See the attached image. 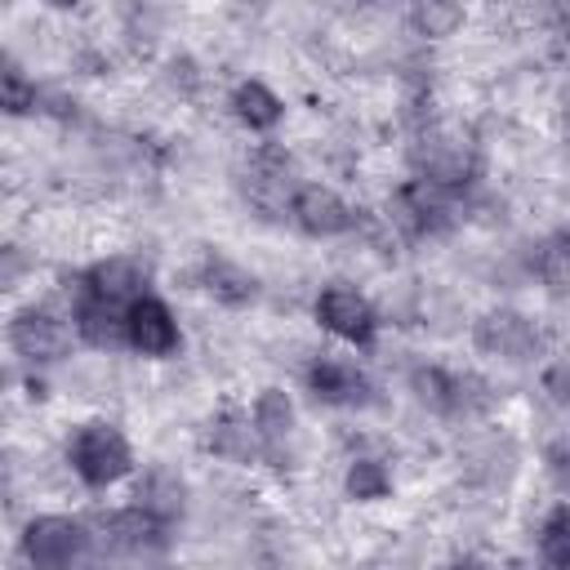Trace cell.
<instances>
[{
  "mask_svg": "<svg viewBox=\"0 0 570 570\" xmlns=\"http://www.w3.org/2000/svg\"><path fill=\"white\" fill-rule=\"evenodd\" d=\"M169 521L151 517L147 508H120L98 517V534H89V543H98L102 552H125V557H156L169 543Z\"/></svg>",
  "mask_w": 570,
  "mask_h": 570,
  "instance_id": "7a4b0ae2",
  "label": "cell"
},
{
  "mask_svg": "<svg viewBox=\"0 0 570 570\" xmlns=\"http://www.w3.org/2000/svg\"><path fill=\"white\" fill-rule=\"evenodd\" d=\"M534 272L548 285H566L570 281V227H557L534 245Z\"/></svg>",
  "mask_w": 570,
  "mask_h": 570,
  "instance_id": "44dd1931",
  "label": "cell"
},
{
  "mask_svg": "<svg viewBox=\"0 0 570 570\" xmlns=\"http://www.w3.org/2000/svg\"><path fill=\"white\" fill-rule=\"evenodd\" d=\"M410 387L432 414H459V374H450L441 365H419L410 374Z\"/></svg>",
  "mask_w": 570,
  "mask_h": 570,
  "instance_id": "d6986e66",
  "label": "cell"
},
{
  "mask_svg": "<svg viewBox=\"0 0 570 570\" xmlns=\"http://www.w3.org/2000/svg\"><path fill=\"white\" fill-rule=\"evenodd\" d=\"M316 321L352 347H370L374 334H379V316H374L370 298L356 294L352 285H325L316 294Z\"/></svg>",
  "mask_w": 570,
  "mask_h": 570,
  "instance_id": "8992f818",
  "label": "cell"
},
{
  "mask_svg": "<svg viewBox=\"0 0 570 570\" xmlns=\"http://www.w3.org/2000/svg\"><path fill=\"white\" fill-rule=\"evenodd\" d=\"M80 289L85 294H98V298H107L116 307H129L134 298L147 294V267L138 258H129V254H111V258L94 263L80 276Z\"/></svg>",
  "mask_w": 570,
  "mask_h": 570,
  "instance_id": "8fae6325",
  "label": "cell"
},
{
  "mask_svg": "<svg viewBox=\"0 0 570 570\" xmlns=\"http://www.w3.org/2000/svg\"><path fill=\"white\" fill-rule=\"evenodd\" d=\"M169 85H174V89H183V94H191V89L200 85L196 62H191V58H169Z\"/></svg>",
  "mask_w": 570,
  "mask_h": 570,
  "instance_id": "4316f807",
  "label": "cell"
},
{
  "mask_svg": "<svg viewBox=\"0 0 570 570\" xmlns=\"http://www.w3.org/2000/svg\"><path fill=\"white\" fill-rule=\"evenodd\" d=\"M67 463L89 490H107V485H116L120 476L134 472V450H129V441H125V432L116 423L94 419V423H80L71 432Z\"/></svg>",
  "mask_w": 570,
  "mask_h": 570,
  "instance_id": "6da1fadb",
  "label": "cell"
},
{
  "mask_svg": "<svg viewBox=\"0 0 570 570\" xmlns=\"http://www.w3.org/2000/svg\"><path fill=\"white\" fill-rule=\"evenodd\" d=\"M539 383H543V392H548L552 405H570V361H552Z\"/></svg>",
  "mask_w": 570,
  "mask_h": 570,
  "instance_id": "484cf974",
  "label": "cell"
},
{
  "mask_svg": "<svg viewBox=\"0 0 570 570\" xmlns=\"http://www.w3.org/2000/svg\"><path fill=\"white\" fill-rule=\"evenodd\" d=\"M45 4H49V9H71L76 0H45Z\"/></svg>",
  "mask_w": 570,
  "mask_h": 570,
  "instance_id": "83f0119b",
  "label": "cell"
},
{
  "mask_svg": "<svg viewBox=\"0 0 570 570\" xmlns=\"http://www.w3.org/2000/svg\"><path fill=\"white\" fill-rule=\"evenodd\" d=\"M196 281H200V289H205L214 303H223V307H245V303H254V294H258L254 272H245V267L232 263L227 254H205Z\"/></svg>",
  "mask_w": 570,
  "mask_h": 570,
  "instance_id": "5bb4252c",
  "label": "cell"
},
{
  "mask_svg": "<svg viewBox=\"0 0 570 570\" xmlns=\"http://www.w3.org/2000/svg\"><path fill=\"white\" fill-rule=\"evenodd\" d=\"M294 160L281 151V147H272V142H263V147H254L249 151V160H245V196L263 209V214H289V200H294Z\"/></svg>",
  "mask_w": 570,
  "mask_h": 570,
  "instance_id": "5b68a950",
  "label": "cell"
},
{
  "mask_svg": "<svg viewBox=\"0 0 570 570\" xmlns=\"http://www.w3.org/2000/svg\"><path fill=\"white\" fill-rule=\"evenodd\" d=\"M561 111H566V120H570V89L561 94Z\"/></svg>",
  "mask_w": 570,
  "mask_h": 570,
  "instance_id": "f1b7e54d",
  "label": "cell"
},
{
  "mask_svg": "<svg viewBox=\"0 0 570 570\" xmlns=\"http://www.w3.org/2000/svg\"><path fill=\"white\" fill-rule=\"evenodd\" d=\"M414 27L428 40H445L463 27V4L459 0H414Z\"/></svg>",
  "mask_w": 570,
  "mask_h": 570,
  "instance_id": "603a6c76",
  "label": "cell"
},
{
  "mask_svg": "<svg viewBox=\"0 0 570 570\" xmlns=\"http://www.w3.org/2000/svg\"><path fill=\"white\" fill-rule=\"evenodd\" d=\"M71 330H76V325H67V321H62L58 312H49V307H22V312L9 321V343H13V352H18L22 361H31V365H53V361L67 356Z\"/></svg>",
  "mask_w": 570,
  "mask_h": 570,
  "instance_id": "277c9868",
  "label": "cell"
},
{
  "mask_svg": "<svg viewBox=\"0 0 570 570\" xmlns=\"http://www.w3.org/2000/svg\"><path fill=\"white\" fill-rule=\"evenodd\" d=\"M307 392L321 405H365L370 401V379L356 361L343 356H316L307 365Z\"/></svg>",
  "mask_w": 570,
  "mask_h": 570,
  "instance_id": "30bf717a",
  "label": "cell"
},
{
  "mask_svg": "<svg viewBox=\"0 0 570 570\" xmlns=\"http://www.w3.org/2000/svg\"><path fill=\"white\" fill-rule=\"evenodd\" d=\"M472 343L485 356H503V361H530L539 352V330L530 316L512 312V307H494L472 325Z\"/></svg>",
  "mask_w": 570,
  "mask_h": 570,
  "instance_id": "52a82bcc",
  "label": "cell"
},
{
  "mask_svg": "<svg viewBox=\"0 0 570 570\" xmlns=\"http://www.w3.org/2000/svg\"><path fill=\"white\" fill-rule=\"evenodd\" d=\"M249 419H254V428H258V436H263L267 450L281 445V441L294 432V401H289V392H281V387H263V392L254 396Z\"/></svg>",
  "mask_w": 570,
  "mask_h": 570,
  "instance_id": "ac0fdd59",
  "label": "cell"
},
{
  "mask_svg": "<svg viewBox=\"0 0 570 570\" xmlns=\"http://www.w3.org/2000/svg\"><path fill=\"white\" fill-rule=\"evenodd\" d=\"M89 552V530L71 517H31L22 530V557L40 570L71 566Z\"/></svg>",
  "mask_w": 570,
  "mask_h": 570,
  "instance_id": "3957f363",
  "label": "cell"
},
{
  "mask_svg": "<svg viewBox=\"0 0 570 570\" xmlns=\"http://www.w3.org/2000/svg\"><path fill=\"white\" fill-rule=\"evenodd\" d=\"M561 13H566V27H570V0H561Z\"/></svg>",
  "mask_w": 570,
  "mask_h": 570,
  "instance_id": "f546056e",
  "label": "cell"
},
{
  "mask_svg": "<svg viewBox=\"0 0 570 570\" xmlns=\"http://www.w3.org/2000/svg\"><path fill=\"white\" fill-rule=\"evenodd\" d=\"M539 557L557 570H570V499L557 503L539 525Z\"/></svg>",
  "mask_w": 570,
  "mask_h": 570,
  "instance_id": "ffe728a7",
  "label": "cell"
},
{
  "mask_svg": "<svg viewBox=\"0 0 570 570\" xmlns=\"http://www.w3.org/2000/svg\"><path fill=\"white\" fill-rule=\"evenodd\" d=\"M0 94H4V111H9V116H22V111H31V107L40 102L36 85L22 76L18 62H4V71H0Z\"/></svg>",
  "mask_w": 570,
  "mask_h": 570,
  "instance_id": "cb8c5ba5",
  "label": "cell"
},
{
  "mask_svg": "<svg viewBox=\"0 0 570 570\" xmlns=\"http://www.w3.org/2000/svg\"><path fill=\"white\" fill-rule=\"evenodd\" d=\"M543 463H548V476H552V485L570 499V441H552L548 450H543Z\"/></svg>",
  "mask_w": 570,
  "mask_h": 570,
  "instance_id": "d4e9b609",
  "label": "cell"
},
{
  "mask_svg": "<svg viewBox=\"0 0 570 570\" xmlns=\"http://www.w3.org/2000/svg\"><path fill=\"white\" fill-rule=\"evenodd\" d=\"M134 503L138 508H147L151 517H160V521H178L183 517V508H187V485H183V476L174 472V468H147L142 472V481H138V490H134Z\"/></svg>",
  "mask_w": 570,
  "mask_h": 570,
  "instance_id": "9a60e30c",
  "label": "cell"
},
{
  "mask_svg": "<svg viewBox=\"0 0 570 570\" xmlns=\"http://www.w3.org/2000/svg\"><path fill=\"white\" fill-rule=\"evenodd\" d=\"M232 111H236V120H240V125H249V129L267 134V129H276V125H281L285 102H281L263 80H240V85H236V94H232Z\"/></svg>",
  "mask_w": 570,
  "mask_h": 570,
  "instance_id": "e0dca14e",
  "label": "cell"
},
{
  "mask_svg": "<svg viewBox=\"0 0 570 570\" xmlns=\"http://www.w3.org/2000/svg\"><path fill=\"white\" fill-rule=\"evenodd\" d=\"M125 325H129V347L142 352V356H174L178 343H183L169 303L156 298V294L134 298V303L125 307Z\"/></svg>",
  "mask_w": 570,
  "mask_h": 570,
  "instance_id": "9c48e42d",
  "label": "cell"
},
{
  "mask_svg": "<svg viewBox=\"0 0 570 570\" xmlns=\"http://www.w3.org/2000/svg\"><path fill=\"white\" fill-rule=\"evenodd\" d=\"M289 218L298 232L307 236H343L347 227H356V209L334 191V187H321V183H303L289 200Z\"/></svg>",
  "mask_w": 570,
  "mask_h": 570,
  "instance_id": "ba28073f",
  "label": "cell"
},
{
  "mask_svg": "<svg viewBox=\"0 0 570 570\" xmlns=\"http://www.w3.org/2000/svg\"><path fill=\"white\" fill-rule=\"evenodd\" d=\"M71 325L76 334L98 347V352H116V347H129V325H125V307L98 298V294H76V307H71Z\"/></svg>",
  "mask_w": 570,
  "mask_h": 570,
  "instance_id": "7c38bea8",
  "label": "cell"
},
{
  "mask_svg": "<svg viewBox=\"0 0 570 570\" xmlns=\"http://www.w3.org/2000/svg\"><path fill=\"white\" fill-rule=\"evenodd\" d=\"M419 165H423V178H432L445 191L468 187L472 174H476V156H472V147L463 138H432V142H423Z\"/></svg>",
  "mask_w": 570,
  "mask_h": 570,
  "instance_id": "4fadbf2b",
  "label": "cell"
},
{
  "mask_svg": "<svg viewBox=\"0 0 570 570\" xmlns=\"http://www.w3.org/2000/svg\"><path fill=\"white\" fill-rule=\"evenodd\" d=\"M205 445H209L218 459H232V463H249L258 450H267L263 436H258V428H254V419H236V414L214 419Z\"/></svg>",
  "mask_w": 570,
  "mask_h": 570,
  "instance_id": "2e32d148",
  "label": "cell"
},
{
  "mask_svg": "<svg viewBox=\"0 0 570 570\" xmlns=\"http://www.w3.org/2000/svg\"><path fill=\"white\" fill-rule=\"evenodd\" d=\"M343 485H347V499H356V503H374V499H387V490H392V472H387L379 459H352Z\"/></svg>",
  "mask_w": 570,
  "mask_h": 570,
  "instance_id": "7402d4cb",
  "label": "cell"
}]
</instances>
